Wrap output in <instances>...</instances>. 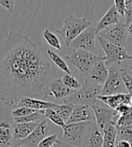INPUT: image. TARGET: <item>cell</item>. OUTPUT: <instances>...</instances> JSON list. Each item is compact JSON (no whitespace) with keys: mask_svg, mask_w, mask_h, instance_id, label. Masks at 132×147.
Instances as JSON below:
<instances>
[{"mask_svg":"<svg viewBox=\"0 0 132 147\" xmlns=\"http://www.w3.org/2000/svg\"><path fill=\"white\" fill-rule=\"evenodd\" d=\"M50 65L37 45L20 32L0 34V102L14 108L24 98L49 97Z\"/></svg>","mask_w":132,"mask_h":147,"instance_id":"cell-1","label":"cell"},{"mask_svg":"<svg viewBox=\"0 0 132 147\" xmlns=\"http://www.w3.org/2000/svg\"><path fill=\"white\" fill-rule=\"evenodd\" d=\"M102 88L94 81L86 78L85 84L68 98L63 100V103L72 105H86L90 107L99 106L97 97L101 95Z\"/></svg>","mask_w":132,"mask_h":147,"instance_id":"cell-2","label":"cell"},{"mask_svg":"<svg viewBox=\"0 0 132 147\" xmlns=\"http://www.w3.org/2000/svg\"><path fill=\"white\" fill-rule=\"evenodd\" d=\"M90 25L91 22L85 17L77 18L70 16L64 20V25L60 30H57L56 32L62 38L66 46L69 48L71 42Z\"/></svg>","mask_w":132,"mask_h":147,"instance_id":"cell-3","label":"cell"},{"mask_svg":"<svg viewBox=\"0 0 132 147\" xmlns=\"http://www.w3.org/2000/svg\"><path fill=\"white\" fill-rule=\"evenodd\" d=\"M67 61L72 65L78 69L84 75H87L91 68L93 67L94 64L101 60H105L104 57L100 55H94L93 53H90L88 51L77 49L76 52L66 56Z\"/></svg>","mask_w":132,"mask_h":147,"instance_id":"cell-4","label":"cell"},{"mask_svg":"<svg viewBox=\"0 0 132 147\" xmlns=\"http://www.w3.org/2000/svg\"><path fill=\"white\" fill-rule=\"evenodd\" d=\"M97 40L105 53L104 63L107 67H112V65H118L124 60H132V56L127 52L125 49L116 46L102 39L100 36H97Z\"/></svg>","mask_w":132,"mask_h":147,"instance_id":"cell-5","label":"cell"},{"mask_svg":"<svg viewBox=\"0 0 132 147\" xmlns=\"http://www.w3.org/2000/svg\"><path fill=\"white\" fill-rule=\"evenodd\" d=\"M93 121L66 124L63 129V136L68 144L76 147H83L86 135Z\"/></svg>","mask_w":132,"mask_h":147,"instance_id":"cell-6","label":"cell"},{"mask_svg":"<svg viewBox=\"0 0 132 147\" xmlns=\"http://www.w3.org/2000/svg\"><path fill=\"white\" fill-rule=\"evenodd\" d=\"M119 93L128 92L121 80L120 68L118 65H112L108 69V76L104 84L102 85L101 95L106 96V95H113Z\"/></svg>","mask_w":132,"mask_h":147,"instance_id":"cell-7","label":"cell"},{"mask_svg":"<svg viewBox=\"0 0 132 147\" xmlns=\"http://www.w3.org/2000/svg\"><path fill=\"white\" fill-rule=\"evenodd\" d=\"M100 37L116 46L126 49L128 41V31L124 24L119 23L107 27L101 32Z\"/></svg>","mask_w":132,"mask_h":147,"instance_id":"cell-8","label":"cell"},{"mask_svg":"<svg viewBox=\"0 0 132 147\" xmlns=\"http://www.w3.org/2000/svg\"><path fill=\"white\" fill-rule=\"evenodd\" d=\"M95 40H96V33L94 28L88 27L71 42L69 47L93 53L96 50Z\"/></svg>","mask_w":132,"mask_h":147,"instance_id":"cell-9","label":"cell"},{"mask_svg":"<svg viewBox=\"0 0 132 147\" xmlns=\"http://www.w3.org/2000/svg\"><path fill=\"white\" fill-rule=\"evenodd\" d=\"M91 108L93 111L94 120L95 123H96V126L102 134L109 126L115 125L118 115H117L114 109H107L100 106Z\"/></svg>","mask_w":132,"mask_h":147,"instance_id":"cell-10","label":"cell"},{"mask_svg":"<svg viewBox=\"0 0 132 147\" xmlns=\"http://www.w3.org/2000/svg\"><path fill=\"white\" fill-rule=\"evenodd\" d=\"M48 119H43L35 129L32 132L27 138L17 142L16 144L24 145L26 147H37L38 144L46 136L47 128H48Z\"/></svg>","mask_w":132,"mask_h":147,"instance_id":"cell-11","label":"cell"},{"mask_svg":"<svg viewBox=\"0 0 132 147\" xmlns=\"http://www.w3.org/2000/svg\"><path fill=\"white\" fill-rule=\"evenodd\" d=\"M94 120L93 111L90 106L86 105H74L72 114L67 124L90 122Z\"/></svg>","mask_w":132,"mask_h":147,"instance_id":"cell-12","label":"cell"},{"mask_svg":"<svg viewBox=\"0 0 132 147\" xmlns=\"http://www.w3.org/2000/svg\"><path fill=\"white\" fill-rule=\"evenodd\" d=\"M120 23V14L117 12L114 5H111L108 11L104 14L96 24V27L94 28L96 36L99 32H101L102 30H104L107 27L112 26L114 24H117Z\"/></svg>","mask_w":132,"mask_h":147,"instance_id":"cell-13","label":"cell"},{"mask_svg":"<svg viewBox=\"0 0 132 147\" xmlns=\"http://www.w3.org/2000/svg\"><path fill=\"white\" fill-rule=\"evenodd\" d=\"M76 91L70 90L62 83L60 78L52 79L49 84V97H53L56 100L66 99Z\"/></svg>","mask_w":132,"mask_h":147,"instance_id":"cell-14","label":"cell"},{"mask_svg":"<svg viewBox=\"0 0 132 147\" xmlns=\"http://www.w3.org/2000/svg\"><path fill=\"white\" fill-rule=\"evenodd\" d=\"M58 105V104L54 103V102L44 101L39 99L24 98L18 102L17 105L14 107V109L20 108V107H25V108H29L33 110H36V111H44V110L48 109H56Z\"/></svg>","mask_w":132,"mask_h":147,"instance_id":"cell-15","label":"cell"},{"mask_svg":"<svg viewBox=\"0 0 132 147\" xmlns=\"http://www.w3.org/2000/svg\"><path fill=\"white\" fill-rule=\"evenodd\" d=\"M98 100L107 104L112 109H116L120 105L130 104V95L128 93H119V94H113V95H106V96H102L99 95L97 97Z\"/></svg>","mask_w":132,"mask_h":147,"instance_id":"cell-16","label":"cell"},{"mask_svg":"<svg viewBox=\"0 0 132 147\" xmlns=\"http://www.w3.org/2000/svg\"><path fill=\"white\" fill-rule=\"evenodd\" d=\"M87 78H89L101 86L104 84L108 76V69L105 65L104 60H101L93 65L89 73L87 74Z\"/></svg>","mask_w":132,"mask_h":147,"instance_id":"cell-17","label":"cell"},{"mask_svg":"<svg viewBox=\"0 0 132 147\" xmlns=\"http://www.w3.org/2000/svg\"><path fill=\"white\" fill-rule=\"evenodd\" d=\"M102 143H104L102 134L97 127L95 120H93L88 130L83 147H102Z\"/></svg>","mask_w":132,"mask_h":147,"instance_id":"cell-18","label":"cell"},{"mask_svg":"<svg viewBox=\"0 0 132 147\" xmlns=\"http://www.w3.org/2000/svg\"><path fill=\"white\" fill-rule=\"evenodd\" d=\"M40 123V122H39ZM39 123H23L16 124L13 129V142H19L27 138L38 126Z\"/></svg>","mask_w":132,"mask_h":147,"instance_id":"cell-19","label":"cell"},{"mask_svg":"<svg viewBox=\"0 0 132 147\" xmlns=\"http://www.w3.org/2000/svg\"><path fill=\"white\" fill-rule=\"evenodd\" d=\"M13 143V128L7 121L0 122V147H10Z\"/></svg>","mask_w":132,"mask_h":147,"instance_id":"cell-20","label":"cell"},{"mask_svg":"<svg viewBox=\"0 0 132 147\" xmlns=\"http://www.w3.org/2000/svg\"><path fill=\"white\" fill-rule=\"evenodd\" d=\"M102 137H104L102 147H115L117 140V128L115 125H111L102 132Z\"/></svg>","mask_w":132,"mask_h":147,"instance_id":"cell-21","label":"cell"},{"mask_svg":"<svg viewBox=\"0 0 132 147\" xmlns=\"http://www.w3.org/2000/svg\"><path fill=\"white\" fill-rule=\"evenodd\" d=\"M47 54L49 57L51 61H52L60 70L65 72L66 75H71L72 73H71V71L69 69V67L61 57H60L58 54L53 52V51H51L50 49H47Z\"/></svg>","mask_w":132,"mask_h":147,"instance_id":"cell-22","label":"cell"},{"mask_svg":"<svg viewBox=\"0 0 132 147\" xmlns=\"http://www.w3.org/2000/svg\"><path fill=\"white\" fill-rule=\"evenodd\" d=\"M42 37L49 46H51L56 49H58V50L62 49L60 41L58 40V36L54 32H50L49 29H45V30L42 32Z\"/></svg>","mask_w":132,"mask_h":147,"instance_id":"cell-23","label":"cell"},{"mask_svg":"<svg viewBox=\"0 0 132 147\" xmlns=\"http://www.w3.org/2000/svg\"><path fill=\"white\" fill-rule=\"evenodd\" d=\"M73 109H74V105L63 103V104H58V107L54 109L58 113V115L60 117V119L65 122V124H67L68 120L69 119V117L72 114Z\"/></svg>","mask_w":132,"mask_h":147,"instance_id":"cell-24","label":"cell"},{"mask_svg":"<svg viewBox=\"0 0 132 147\" xmlns=\"http://www.w3.org/2000/svg\"><path fill=\"white\" fill-rule=\"evenodd\" d=\"M44 117H46V119L51 121L53 124H55L56 126H58L60 127H64L65 122L60 119V117L58 115V113L55 111L54 109H48L44 110Z\"/></svg>","mask_w":132,"mask_h":147,"instance_id":"cell-25","label":"cell"},{"mask_svg":"<svg viewBox=\"0 0 132 147\" xmlns=\"http://www.w3.org/2000/svg\"><path fill=\"white\" fill-rule=\"evenodd\" d=\"M60 79L62 81V83L65 84V86H67L70 90L77 91L82 87L81 84L79 83V81L72 75H64Z\"/></svg>","mask_w":132,"mask_h":147,"instance_id":"cell-26","label":"cell"},{"mask_svg":"<svg viewBox=\"0 0 132 147\" xmlns=\"http://www.w3.org/2000/svg\"><path fill=\"white\" fill-rule=\"evenodd\" d=\"M117 128V140H126L132 142V125Z\"/></svg>","mask_w":132,"mask_h":147,"instance_id":"cell-27","label":"cell"},{"mask_svg":"<svg viewBox=\"0 0 132 147\" xmlns=\"http://www.w3.org/2000/svg\"><path fill=\"white\" fill-rule=\"evenodd\" d=\"M129 125H132V106L128 113L118 116L117 120L115 122L116 127H127V126H129Z\"/></svg>","mask_w":132,"mask_h":147,"instance_id":"cell-28","label":"cell"},{"mask_svg":"<svg viewBox=\"0 0 132 147\" xmlns=\"http://www.w3.org/2000/svg\"><path fill=\"white\" fill-rule=\"evenodd\" d=\"M120 76H121L122 83L126 88L128 94L132 96V76L124 68H120Z\"/></svg>","mask_w":132,"mask_h":147,"instance_id":"cell-29","label":"cell"},{"mask_svg":"<svg viewBox=\"0 0 132 147\" xmlns=\"http://www.w3.org/2000/svg\"><path fill=\"white\" fill-rule=\"evenodd\" d=\"M35 112H37L36 110H33L32 109L25 108V107H20V108H16L12 111V117L13 119H16V117H25L28 115L33 114Z\"/></svg>","mask_w":132,"mask_h":147,"instance_id":"cell-30","label":"cell"},{"mask_svg":"<svg viewBox=\"0 0 132 147\" xmlns=\"http://www.w3.org/2000/svg\"><path fill=\"white\" fill-rule=\"evenodd\" d=\"M57 142H58V135L52 134L44 137L38 144L37 147H52Z\"/></svg>","mask_w":132,"mask_h":147,"instance_id":"cell-31","label":"cell"},{"mask_svg":"<svg viewBox=\"0 0 132 147\" xmlns=\"http://www.w3.org/2000/svg\"><path fill=\"white\" fill-rule=\"evenodd\" d=\"M125 4L126 10L125 14H124V17H125L124 24H125L126 27H128L132 22V0H125Z\"/></svg>","mask_w":132,"mask_h":147,"instance_id":"cell-32","label":"cell"},{"mask_svg":"<svg viewBox=\"0 0 132 147\" xmlns=\"http://www.w3.org/2000/svg\"><path fill=\"white\" fill-rule=\"evenodd\" d=\"M114 7L116 8L117 12L120 14V16H124L126 10V4L125 0H114Z\"/></svg>","mask_w":132,"mask_h":147,"instance_id":"cell-33","label":"cell"},{"mask_svg":"<svg viewBox=\"0 0 132 147\" xmlns=\"http://www.w3.org/2000/svg\"><path fill=\"white\" fill-rule=\"evenodd\" d=\"M0 5L3 6L4 8L10 13H14V1H13V0H0Z\"/></svg>","mask_w":132,"mask_h":147,"instance_id":"cell-34","label":"cell"},{"mask_svg":"<svg viewBox=\"0 0 132 147\" xmlns=\"http://www.w3.org/2000/svg\"><path fill=\"white\" fill-rule=\"evenodd\" d=\"M131 109V105H126V104H122V105H120L118 108L115 109V111L117 113L118 116H120V115H123V114H126L128 113Z\"/></svg>","mask_w":132,"mask_h":147,"instance_id":"cell-35","label":"cell"},{"mask_svg":"<svg viewBox=\"0 0 132 147\" xmlns=\"http://www.w3.org/2000/svg\"><path fill=\"white\" fill-rule=\"evenodd\" d=\"M52 147H76V146L71 145V144H68V143H66V142L58 140V142H57Z\"/></svg>","mask_w":132,"mask_h":147,"instance_id":"cell-36","label":"cell"},{"mask_svg":"<svg viewBox=\"0 0 132 147\" xmlns=\"http://www.w3.org/2000/svg\"><path fill=\"white\" fill-rule=\"evenodd\" d=\"M127 31H128L129 35L131 37V39H132V22L130 23V24L127 27Z\"/></svg>","mask_w":132,"mask_h":147,"instance_id":"cell-37","label":"cell"},{"mask_svg":"<svg viewBox=\"0 0 132 147\" xmlns=\"http://www.w3.org/2000/svg\"><path fill=\"white\" fill-rule=\"evenodd\" d=\"M10 147H26V146L20 145V144H16V145H14V146H10Z\"/></svg>","mask_w":132,"mask_h":147,"instance_id":"cell-38","label":"cell"},{"mask_svg":"<svg viewBox=\"0 0 132 147\" xmlns=\"http://www.w3.org/2000/svg\"><path fill=\"white\" fill-rule=\"evenodd\" d=\"M130 104L132 106V96H130Z\"/></svg>","mask_w":132,"mask_h":147,"instance_id":"cell-39","label":"cell"},{"mask_svg":"<svg viewBox=\"0 0 132 147\" xmlns=\"http://www.w3.org/2000/svg\"><path fill=\"white\" fill-rule=\"evenodd\" d=\"M130 68H131V70H132V65H131V67H130Z\"/></svg>","mask_w":132,"mask_h":147,"instance_id":"cell-40","label":"cell"}]
</instances>
